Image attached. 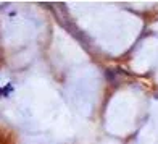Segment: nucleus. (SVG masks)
Returning <instances> with one entry per match:
<instances>
[{
    "mask_svg": "<svg viewBox=\"0 0 158 144\" xmlns=\"http://www.w3.org/2000/svg\"><path fill=\"white\" fill-rule=\"evenodd\" d=\"M11 91H13V86H11V84H6L5 88H3V91H2V94H3V96H8Z\"/></svg>",
    "mask_w": 158,
    "mask_h": 144,
    "instance_id": "nucleus-1",
    "label": "nucleus"
},
{
    "mask_svg": "<svg viewBox=\"0 0 158 144\" xmlns=\"http://www.w3.org/2000/svg\"><path fill=\"white\" fill-rule=\"evenodd\" d=\"M0 94H2V91H0Z\"/></svg>",
    "mask_w": 158,
    "mask_h": 144,
    "instance_id": "nucleus-2",
    "label": "nucleus"
}]
</instances>
